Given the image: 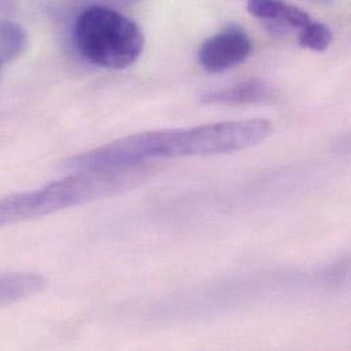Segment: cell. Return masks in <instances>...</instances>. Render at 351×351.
Returning <instances> with one entry per match:
<instances>
[{"mask_svg":"<svg viewBox=\"0 0 351 351\" xmlns=\"http://www.w3.org/2000/svg\"><path fill=\"white\" fill-rule=\"evenodd\" d=\"M276 96L275 89L265 81L250 80L221 89L206 92L201 101L208 106H246L272 101Z\"/></svg>","mask_w":351,"mask_h":351,"instance_id":"5","label":"cell"},{"mask_svg":"<svg viewBox=\"0 0 351 351\" xmlns=\"http://www.w3.org/2000/svg\"><path fill=\"white\" fill-rule=\"evenodd\" d=\"M74 40L88 62L111 70L134 64L145 47L141 27L122 12L104 5H93L80 14Z\"/></svg>","mask_w":351,"mask_h":351,"instance_id":"3","label":"cell"},{"mask_svg":"<svg viewBox=\"0 0 351 351\" xmlns=\"http://www.w3.org/2000/svg\"><path fill=\"white\" fill-rule=\"evenodd\" d=\"M27 47L25 29L10 21H0V63L21 56Z\"/></svg>","mask_w":351,"mask_h":351,"instance_id":"8","label":"cell"},{"mask_svg":"<svg viewBox=\"0 0 351 351\" xmlns=\"http://www.w3.org/2000/svg\"><path fill=\"white\" fill-rule=\"evenodd\" d=\"M247 11L257 19L265 21L275 30H302L313 18L302 8L283 0H247Z\"/></svg>","mask_w":351,"mask_h":351,"instance_id":"6","label":"cell"},{"mask_svg":"<svg viewBox=\"0 0 351 351\" xmlns=\"http://www.w3.org/2000/svg\"><path fill=\"white\" fill-rule=\"evenodd\" d=\"M334 41L332 30L323 22L313 19L306 25L298 36V43L302 48L311 49L313 52L327 51Z\"/></svg>","mask_w":351,"mask_h":351,"instance_id":"9","label":"cell"},{"mask_svg":"<svg viewBox=\"0 0 351 351\" xmlns=\"http://www.w3.org/2000/svg\"><path fill=\"white\" fill-rule=\"evenodd\" d=\"M149 176L141 167L73 173L37 190L0 197V226L38 219L123 193Z\"/></svg>","mask_w":351,"mask_h":351,"instance_id":"2","label":"cell"},{"mask_svg":"<svg viewBox=\"0 0 351 351\" xmlns=\"http://www.w3.org/2000/svg\"><path fill=\"white\" fill-rule=\"evenodd\" d=\"M253 51L247 32L231 25L206 38L198 51V62L204 70L219 74L242 64Z\"/></svg>","mask_w":351,"mask_h":351,"instance_id":"4","label":"cell"},{"mask_svg":"<svg viewBox=\"0 0 351 351\" xmlns=\"http://www.w3.org/2000/svg\"><path fill=\"white\" fill-rule=\"evenodd\" d=\"M272 132L268 119H243L137 133L75 155L63 169L71 173L123 170L158 159L226 155L257 147Z\"/></svg>","mask_w":351,"mask_h":351,"instance_id":"1","label":"cell"},{"mask_svg":"<svg viewBox=\"0 0 351 351\" xmlns=\"http://www.w3.org/2000/svg\"><path fill=\"white\" fill-rule=\"evenodd\" d=\"M45 287V279L36 274H0V305L29 298Z\"/></svg>","mask_w":351,"mask_h":351,"instance_id":"7","label":"cell"}]
</instances>
